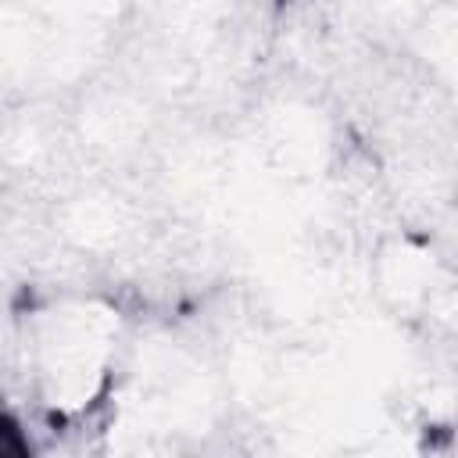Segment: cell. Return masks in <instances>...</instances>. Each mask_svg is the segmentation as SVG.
Listing matches in <instances>:
<instances>
[{
	"label": "cell",
	"instance_id": "obj_1",
	"mask_svg": "<svg viewBox=\"0 0 458 458\" xmlns=\"http://www.w3.org/2000/svg\"><path fill=\"white\" fill-rule=\"evenodd\" d=\"M276 4H286V0H276Z\"/></svg>",
	"mask_w": 458,
	"mask_h": 458
}]
</instances>
